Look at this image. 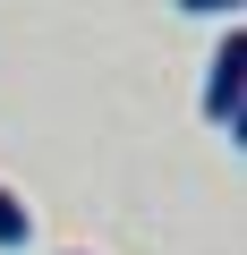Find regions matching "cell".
<instances>
[{"mask_svg": "<svg viewBox=\"0 0 247 255\" xmlns=\"http://www.w3.org/2000/svg\"><path fill=\"white\" fill-rule=\"evenodd\" d=\"M239 102H247V26H230V34L213 43V60H205V119L230 128Z\"/></svg>", "mask_w": 247, "mask_h": 255, "instance_id": "cell-1", "label": "cell"}, {"mask_svg": "<svg viewBox=\"0 0 247 255\" xmlns=\"http://www.w3.org/2000/svg\"><path fill=\"white\" fill-rule=\"evenodd\" d=\"M26 238H34V213H26L9 187H0V247H26Z\"/></svg>", "mask_w": 247, "mask_h": 255, "instance_id": "cell-2", "label": "cell"}, {"mask_svg": "<svg viewBox=\"0 0 247 255\" xmlns=\"http://www.w3.org/2000/svg\"><path fill=\"white\" fill-rule=\"evenodd\" d=\"M188 17H230V9H247V0H179Z\"/></svg>", "mask_w": 247, "mask_h": 255, "instance_id": "cell-3", "label": "cell"}, {"mask_svg": "<svg viewBox=\"0 0 247 255\" xmlns=\"http://www.w3.org/2000/svg\"><path fill=\"white\" fill-rule=\"evenodd\" d=\"M230 145H239V153H247V102H239V111H230Z\"/></svg>", "mask_w": 247, "mask_h": 255, "instance_id": "cell-4", "label": "cell"}]
</instances>
